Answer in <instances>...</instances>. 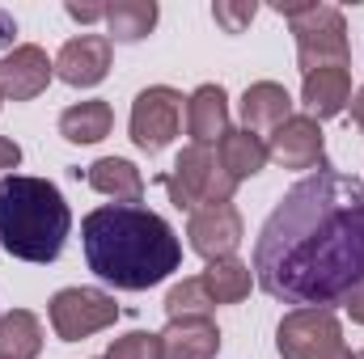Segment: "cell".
<instances>
[{
	"label": "cell",
	"mask_w": 364,
	"mask_h": 359,
	"mask_svg": "<svg viewBox=\"0 0 364 359\" xmlns=\"http://www.w3.org/2000/svg\"><path fill=\"white\" fill-rule=\"evenodd\" d=\"M186 237H191V250L203 263H216V258H233V250L246 237V224H242V211L233 203H216V207L191 211Z\"/></svg>",
	"instance_id": "9"
},
{
	"label": "cell",
	"mask_w": 364,
	"mask_h": 359,
	"mask_svg": "<svg viewBox=\"0 0 364 359\" xmlns=\"http://www.w3.org/2000/svg\"><path fill=\"white\" fill-rule=\"evenodd\" d=\"M216 157H220L225 174L233 182H246V178H255V174H263V165L272 161L267 140L255 136V131H246V127H229V136L216 144Z\"/></svg>",
	"instance_id": "18"
},
{
	"label": "cell",
	"mask_w": 364,
	"mask_h": 359,
	"mask_svg": "<svg viewBox=\"0 0 364 359\" xmlns=\"http://www.w3.org/2000/svg\"><path fill=\"white\" fill-rule=\"evenodd\" d=\"M301 106L314 123L322 118H335L352 106V72L348 68H322V72H309L305 85H301Z\"/></svg>",
	"instance_id": "15"
},
{
	"label": "cell",
	"mask_w": 364,
	"mask_h": 359,
	"mask_svg": "<svg viewBox=\"0 0 364 359\" xmlns=\"http://www.w3.org/2000/svg\"><path fill=\"white\" fill-rule=\"evenodd\" d=\"M292 118V97L279 81H255L242 93V127L255 136H272L275 127H284Z\"/></svg>",
	"instance_id": "14"
},
{
	"label": "cell",
	"mask_w": 364,
	"mask_h": 359,
	"mask_svg": "<svg viewBox=\"0 0 364 359\" xmlns=\"http://www.w3.org/2000/svg\"><path fill=\"white\" fill-rule=\"evenodd\" d=\"M0 101H4V93H0Z\"/></svg>",
	"instance_id": "32"
},
{
	"label": "cell",
	"mask_w": 364,
	"mask_h": 359,
	"mask_svg": "<svg viewBox=\"0 0 364 359\" xmlns=\"http://www.w3.org/2000/svg\"><path fill=\"white\" fill-rule=\"evenodd\" d=\"M296 38V64L301 72H322V68H348L352 64V43H348V21L343 9L335 4H292L279 9Z\"/></svg>",
	"instance_id": "4"
},
{
	"label": "cell",
	"mask_w": 364,
	"mask_h": 359,
	"mask_svg": "<svg viewBox=\"0 0 364 359\" xmlns=\"http://www.w3.org/2000/svg\"><path fill=\"white\" fill-rule=\"evenodd\" d=\"M73 233V211L60 186L47 178L9 174L0 182V245L34 267H47L64 254Z\"/></svg>",
	"instance_id": "3"
},
{
	"label": "cell",
	"mask_w": 364,
	"mask_h": 359,
	"mask_svg": "<svg viewBox=\"0 0 364 359\" xmlns=\"http://www.w3.org/2000/svg\"><path fill=\"white\" fill-rule=\"evenodd\" d=\"M51 77H55V60H47V51L34 43H21L0 60V93L9 101H34L51 85Z\"/></svg>",
	"instance_id": "12"
},
{
	"label": "cell",
	"mask_w": 364,
	"mask_h": 359,
	"mask_svg": "<svg viewBox=\"0 0 364 359\" xmlns=\"http://www.w3.org/2000/svg\"><path fill=\"white\" fill-rule=\"evenodd\" d=\"M182 101L186 97L178 89H170V85H149V89L136 93L127 131H132V144L140 153L157 157V153H166L174 144V136L182 127Z\"/></svg>",
	"instance_id": "8"
},
{
	"label": "cell",
	"mask_w": 364,
	"mask_h": 359,
	"mask_svg": "<svg viewBox=\"0 0 364 359\" xmlns=\"http://www.w3.org/2000/svg\"><path fill=\"white\" fill-rule=\"evenodd\" d=\"M166 317L170 321H182V317H212V309H216V300L208 296V287H203V279L195 275V279H182L174 283L170 292H166Z\"/></svg>",
	"instance_id": "23"
},
{
	"label": "cell",
	"mask_w": 364,
	"mask_h": 359,
	"mask_svg": "<svg viewBox=\"0 0 364 359\" xmlns=\"http://www.w3.org/2000/svg\"><path fill=\"white\" fill-rule=\"evenodd\" d=\"M267 153L275 165L284 170H322L326 165V144H322V123H314L309 114H292L284 127H275L267 136Z\"/></svg>",
	"instance_id": "10"
},
{
	"label": "cell",
	"mask_w": 364,
	"mask_h": 359,
	"mask_svg": "<svg viewBox=\"0 0 364 359\" xmlns=\"http://www.w3.org/2000/svg\"><path fill=\"white\" fill-rule=\"evenodd\" d=\"M343 309H348V317H352L356 326H364V283L348 296V300H343Z\"/></svg>",
	"instance_id": "28"
},
{
	"label": "cell",
	"mask_w": 364,
	"mask_h": 359,
	"mask_svg": "<svg viewBox=\"0 0 364 359\" xmlns=\"http://www.w3.org/2000/svg\"><path fill=\"white\" fill-rule=\"evenodd\" d=\"M161 186L170 190V203L178 211H199V207H216V203H229L237 182L225 174L216 148H199V144H186L174 161L170 174H161Z\"/></svg>",
	"instance_id": "5"
},
{
	"label": "cell",
	"mask_w": 364,
	"mask_h": 359,
	"mask_svg": "<svg viewBox=\"0 0 364 359\" xmlns=\"http://www.w3.org/2000/svg\"><path fill=\"white\" fill-rule=\"evenodd\" d=\"M43 355V321L30 309L0 313V359H38Z\"/></svg>",
	"instance_id": "21"
},
{
	"label": "cell",
	"mask_w": 364,
	"mask_h": 359,
	"mask_svg": "<svg viewBox=\"0 0 364 359\" xmlns=\"http://www.w3.org/2000/svg\"><path fill=\"white\" fill-rule=\"evenodd\" d=\"M161 351L166 359H216L220 351V330L212 317H182L161 330Z\"/></svg>",
	"instance_id": "16"
},
{
	"label": "cell",
	"mask_w": 364,
	"mask_h": 359,
	"mask_svg": "<svg viewBox=\"0 0 364 359\" xmlns=\"http://www.w3.org/2000/svg\"><path fill=\"white\" fill-rule=\"evenodd\" d=\"M186 136L199 148H212L229 136V93L220 85H199L186 97Z\"/></svg>",
	"instance_id": "13"
},
{
	"label": "cell",
	"mask_w": 364,
	"mask_h": 359,
	"mask_svg": "<svg viewBox=\"0 0 364 359\" xmlns=\"http://www.w3.org/2000/svg\"><path fill=\"white\" fill-rule=\"evenodd\" d=\"M352 127L364 136V85L356 89V97H352Z\"/></svg>",
	"instance_id": "29"
},
{
	"label": "cell",
	"mask_w": 364,
	"mask_h": 359,
	"mask_svg": "<svg viewBox=\"0 0 364 359\" xmlns=\"http://www.w3.org/2000/svg\"><path fill=\"white\" fill-rule=\"evenodd\" d=\"M73 21H81V26H93V21H106V9L102 4H68L64 9Z\"/></svg>",
	"instance_id": "27"
},
{
	"label": "cell",
	"mask_w": 364,
	"mask_h": 359,
	"mask_svg": "<svg viewBox=\"0 0 364 359\" xmlns=\"http://www.w3.org/2000/svg\"><path fill=\"white\" fill-rule=\"evenodd\" d=\"M47 317L60 343H85L119 321V304L102 287H60L47 304Z\"/></svg>",
	"instance_id": "7"
},
{
	"label": "cell",
	"mask_w": 364,
	"mask_h": 359,
	"mask_svg": "<svg viewBox=\"0 0 364 359\" xmlns=\"http://www.w3.org/2000/svg\"><path fill=\"white\" fill-rule=\"evenodd\" d=\"M356 359H364V351H356Z\"/></svg>",
	"instance_id": "31"
},
{
	"label": "cell",
	"mask_w": 364,
	"mask_h": 359,
	"mask_svg": "<svg viewBox=\"0 0 364 359\" xmlns=\"http://www.w3.org/2000/svg\"><path fill=\"white\" fill-rule=\"evenodd\" d=\"M106 359H166L161 334H153V330H132V334H123V338L110 343Z\"/></svg>",
	"instance_id": "24"
},
{
	"label": "cell",
	"mask_w": 364,
	"mask_h": 359,
	"mask_svg": "<svg viewBox=\"0 0 364 359\" xmlns=\"http://www.w3.org/2000/svg\"><path fill=\"white\" fill-rule=\"evenodd\" d=\"M161 9L157 0H119V4H106V38L110 43H140L153 34Z\"/></svg>",
	"instance_id": "20"
},
{
	"label": "cell",
	"mask_w": 364,
	"mask_h": 359,
	"mask_svg": "<svg viewBox=\"0 0 364 359\" xmlns=\"http://www.w3.org/2000/svg\"><path fill=\"white\" fill-rule=\"evenodd\" d=\"M255 13H259L255 0H216V4H212V17H216V26H220L225 34H242V30L255 21Z\"/></svg>",
	"instance_id": "25"
},
{
	"label": "cell",
	"mask_w": 364,
	"mask_h": 359,
	"mask_svg": "<svg viewBox=\"0 0 364 359\" xmlns=\"http://www.w3.org/2000/svg\"><path fill=\"white\" fill-rule=\"evenodd\" d=\"M17 165H21V148H17V144H13L9 136H0V182L9 178V174H13Z\"/></svg>",
	"instance_id": "26"
},
{
	"label": "cell",
	"mask_w": 364,
	"mask_h": 359,
	"mask_svg": "<svg viewBox=\"0 0 364 359\" xmlns=\"http://www.w3.org/2000/svg\"><path fill=\"white\" fill-rule=\"evenodd\" d=\"M199 279H203V287H208V296L216 304H242L250 296V287H255V270L242 258H216V263L203 267Z\"/></svg>",
	"instance_id": "22"
},
{
	"label": "cell",
	"mask_w": 364,
	"mask_h": 359,
	"mask_svg": "<svg viewBox=\"0 0 364 359\" xmlns=\"http://www.w3.org/2000/svg\"><path fill=\"white\" fill-rule=\"evenodd\" d=\"M250 270L279 304H343L364 283V186L326 165L305 174L263 220Z\"/></svg>",
	"instance_id": "1"
},
{
	"label": "cell",
	"mask_w": 364,
	"mask_h": 359,
	"mask_svg": "<svg viewBox=\"0 0 364 359\" xmlns=\"http://www.w3.org/2000/svg\"><path fill=\"white\" fill-rule=\"evenodd\" d=\"M17 38V21L9 13H0V43H13Z\"/></svg>",
	"instance_id": "30"
},
{
	"label": "cell",
	"mask_w": 364,
	"mask_h": 359,
	"mask_svg": "<svg viewBox=\"0 0 364 359\" xmlns=\"http://www.w3.org/2000/svg\"><path fill=\"white\" fill-rule=\"evenodd\" d=\"M110 127H114V110H110V101H102V97L77 101V106H68V110L60 114V136H64L68 144H97V140L110 136Z\"/></svg>",
	"instance_id": "19"
},
{
	"label": "cell",
	"mask_w": 364,
	"mask_h": 359,
	"mask_svg": "<svg viewBox=\"0 0 364 359\" xmlns=\"http://www.w3.org/2000/svg\"><path fill=\"white\" fill-rule=\"evenodd\" d=\"M85 182L97 194H106L114 203H127V207H140V199H144V174L123 157H97L85 170Z\"/></svg>",
	"instance_id": "17"
},
{
	"label": "cell",
	"mask_w": 364,
	"mask_h": 359,
	"mask_svg": "<svg viewBox=\"0 0 364 359\" xmlns=\"http://www.w3.org/2000/svg\"><path fill=\"white\" fill-rule=\"evenodd\" d=\"M81 245L90 270L119 292L157 287L182 267L178 233L149 207H127V203L93 207L81 220Z\"/></svg>",
	"instance_id": "2"
},
{
	"label": "cell",
	"mask_w": 364,
	"mask_h": 359,
	"mask_svg": "<svg viewBox=\"0 0 364 359\" xmlns=\"http://www.w3.org/2000/svg\"><path fill=\"white\" fill-rule=\"evenodd\" d=\"M275 351L284 359H356L335 309H292L275 326Z\"/></svg>",
	"instance_id": "6"
},
{
	"label": "cell",
	"mask_w": 364,
	"mask_h": 359,
	"mask_svg": "<svg viewBox=\"0 0 364 359\" xmlns=\"http://www.w3.org/2000/svg\"><path fill=\"white\" fill-rule=\"evenodd\" d=\"M110 51H114V43L106 34H77V38H68L60 47L55 77L64 85H73V89H93L110 72Z\"/></svg>",
	"instance_id": "11"
}]
</instances>
